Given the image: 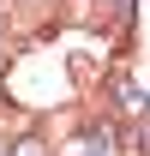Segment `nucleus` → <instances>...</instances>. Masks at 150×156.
<instances>
[{"instance_id":"obj_1","label":"nucleus","mask_w":150,"mask_h":156,"mask_svg":"<svg viewBox=\"0 0 150 156\" xmlns=\"http://www.w3.org/2000/svg\"><path fill=\"white\" fill-rule=\"evenodd\" d=\"M12 156H42V144H36V138H18V144H12Z\"/></svg>"}]
</instances>
